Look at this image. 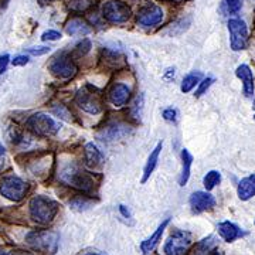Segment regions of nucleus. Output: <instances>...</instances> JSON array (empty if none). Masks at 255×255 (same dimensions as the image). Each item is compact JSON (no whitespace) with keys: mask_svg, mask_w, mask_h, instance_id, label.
Listing matches in <instances>:
<instances>
[{"mask_svg":"<svg viewBox=\"0 0 255 255\" xmlns=\"http://www.w3.org/2000/svg\"><path fill=\"white\" fill-rule=\"evenodd\" d=\"M58 177L64 184L71 186L77 190L85 191V193L91 191L92 187H94V183H95L91 174L85 172L80 164L74 163V162L65 164L60 170Z\"/></svg>","mask_w":255,"mask_h":255,"instance_id":"nucleus-1","label":"nucleus"},{"mask_svg":"<svg viewBox=\"0 0 255 255\" xmlns=\"http://www.w3.org/2000/svg\"><path fill=\"white\" fill-rule=\"evenodd\" d=\"M58 213V204L46 196H36L30 201V216L40 226L50 224Z\"/></svg>","mask_w":255,"mask_h":255,"instance_id":"nucleus-2","label":"nucleus"},{"mask_svg":"<svg viewBox=\"0 0 255 255\" xmlns=\"http://www.w3.org/2000/svg\"><path fill=\"white\" fill-rule=\"evenodd\" d=\"M75 102L82 111L97 115L102 111V94L92 85H85L75 95Z\"/></svg>","mask_w":255,"mask_h":255,"instance_id":"nucleus-3","label":"nucleus"},{"mask_svg":"<svg viewBox=\"0 0 255 255\" xmlns=\"http://www.w3.org/2000/svg\"><path fill=\"white\" fill-rule=\"evenodd\" d=\"M26 128L31 133H34L37 136H54L55 133L60 130V125L55 122L51 117H48L46 114H34L26 121Z\"/></svg>","mask_w":255,"mask_h":255,"instance_id":"nucleus-4","label":"nucleus"},{"mask_svg":"<svg viewBox=\"0 0 255 255\" xmlns=\"http://www.w3.org/2000/svg\"><path fill=\"white\" fill-rule=\"evenodd\" d=\"M48 70L50 73L54 75L58 80L68 81L75 77V74L78 73V67L74 63L71 55L67 53H60L51 60V63L48 64Z\"/></svg>","mask_w":255,"mask_h":255,"instance_id":"nucleus-5","label":"nucleus"},{"mask_svg":"<svg viewBox=\"0 0 255 255\" xmlns=\"http://www.w3.org/2000/svg\"><path fill=\"white\" fill-rule=\"evenodd\" d=\"M58 234L54 231H31L28 233L26 241L28 246H31L36 251H41V253H50L53 254L57 251L58 247Z\"/></svg>","mask_w":255,"mask_h":255,"instance_id":"nucleus-6","label":"nucleus"},{"mask_svg":"<svg viewBox=\"0 0 255 255\" xmlns=\"http://www.w3.org/2000/svg\"><path fill=\"white\" fill-rule=\"evenodd\" d=\"M28 193V184L17 176H6L0 182V194L11 201H20Z\"/></svg>","mask_w":255,"mask_h":255,"instance_id":"nucleus-7","label":"nucleus"},{"mask_svg":"<svg viewBox=\"0 0 255 255\" xmlns=\"http://www.w3.org/2000/svg\"><path fill=\"white\" fill-rule=\"evenodd\" d=\"M132 16V10L122 0H108L102 6V17L108 23L121 24L125 23Z\"/></svg>","mask_w":255,"mask_h":255,"instance_id":"nucleus-8","label":"nucleus"},{"mask_svg":"<svg viewBox=\"0 0 255 255\" xmlns=\"http://www.w3.org/2000/svg\"><path fill=\"white\" fill-rule=\"evenodd\" d=\"M228 33H230V47L233 51H241L248 44V27L246 21L241 18L228 20Z\"/></svg>","mask_w":255,"mask_h":255,"instance_id":"nucleus-9","label":"nucleus"},{"mask_svg":"<svg viewBox=\"0 0 255 255\" xmlns=\"http://www.w3.org/2000/svg\"><path fill=\"white\" fill-rule=\"evenodd\" d=\"M191 246V234L187 231H174L164 244L166 255H186Z\"/></svg>","mask_w":255,"mask_h":255,"instance_id":"nucleus-10","label":"nucleus"},{"mask_svg":"<svg viewBox=\"0 0 255 255\" xmlns=\"http://www.w3.org/2000/svg\"><path fill=\"white\" fill-rule=\"evenodd\" d=\"M163 20V10L159 6H147L137 13V23L142 27H153Z\"/></svg>","mask_w":255,"mask_h":255,"instance_id":"nucleus-11","label":"nucleus"},{"mask_svg":"<svg viewBox=\"0 0 255 255\" xmlns=\"http://www.w3.org/2000/svg\"><path fill=\"white\" fill-rule=\"evenodd\" d=\"M216 206V199L207 191H196L190 197V207L194 213H203Z\"/></svg>","mask_w":255,"mask_h":255,"instance_id":"nucleus-12","label":"nucleus"},{"mask_svg":"<svg viewBox=\"0 0 255 255\" xmlns=\"http://www.w3.org/2000/svg\"><path fill=\"white\" fill-rule=\"evenodd\" d=\"M236 75L243 82V88H244V94L247 97H253L254 95V74L251 71V68L247 65V64H241L237 67V71Z\"/></svg>","mask_w":255,"mask_h":255,"instance_id":"nucleus-13","label":"nucleus"},{"mask_svg":"<svg viewBox=\"0 0 255 255\" xmlns=\"http://www.w3.org/2000/svg\"><path fill=\"white\" fill-rule=\"evenodd\" d=\"M130 97V90L125 84H115L110 91V101L111 104L117 108H121L124 105H127L128 101Z\"/></svg>","mask_w":255,"mask_h":255,"instance_id":"nucleus-14","label":"nucleus"},{"mask_svg":"<svg viewBox=\"0 0 255 255\" xmlns=\"http://www.w3.org/2000/svg\"><path fill=\"white\" fill-rule=\"evenodd\" d=\"M129 132H130V129L127 125H124V124H114V125H110L105 129H102L98 133V137L102 139V140L111 142V140H117V139L127 136Z\"/></svg>","mask_w":255,"mask_h":255,"instance_id":"nucleus-15","label":"nucleus"},{"mask_svg":"<svg viewBox=\"0 0 255 255\" xmlns=\"http://www.w3.org/2000/svg\"><path fill=\"white\" fill-rule=\"evenodd\" d=\"M219 234L221 236L223 240H226L227 243H233L234 240L241 238L246 236V233L237 227L234 223H230V221H223L219 224Z\"/></svg>","mask_w":255,"mask_h":255,"instance_id":"nucleus-16","label":"nucleus"},{"mask_svg":"<svg viewBox=\"0 0 255 255\" xmlns=\"http://www.w3.org/2000/svg\"><path fill=\"white\" fill-rule=\"evenodd\" d=\"M169 223H170V220H164L163 223L157 227V230H156L155 233L152 234V237H149L147 240H145L142 244H140V250H142V253L143 254H150L153 250L156 248V246L159 244V241H160V238H162V236H163L164 230H166V227L169 226Z\"/></svg>","mask_w":255,"mask_h":255,"instance_id":"nucleus-17","label":"nucleus"},{"mask_svg":"<svg viewBox=\"0 0 255 255\" xmlns=\"http://www.w3.org/2000/svg\"><path fill=\"white\" fill-rule=\"evenodd\" d=\"M238 199L243 201L250 200L255 196V174H250L238 183Z\"/></svg>","mask_w":255,"mask_h":255,"instance_id":"nucleus-18","label":"nucleus"},{"mask_svg":"<svg viewBox=\"0 0 255 255\" xmlns=\"http://www.w3.org/2000/svg\"><path fill=\"white\" fill-rule=\"evenodd\" d=\"M84 157H85V163H87V166H90V167H98V166L102 164V160H104L102 152L98 149V146L94 145L92 142L85 145Z\"/></svg>","mask_w":255,"mask_h":255,"instance_id":"nucleus-19","label":"nucleus"},{"mask_svg":"<svg viewBox=\"0 0 255 255\" xmlns=\"http://www.w3.org/2000/svg\"><path fill=\"white\" fill-rule=\"evenodd\" d=\"M65 31L70 36H87L92 31L90 24L87 21H84L81 18H71L67 24H65Z\"/></svg>","mask_w":255,"mask_h":255,"instance_id":"nucleus-20","label":"nucleus"},{"mask_svg":"<svg viewBox=\"0 0 255 255\" xmlns=\"http://www.w3.org/2000/svg\"><path fill=\"white\" fill-rule=\"evenodd\" d=\"M182 174H180V179H179V183L180 186H186V183L189 182V177H190V169L191 163H193V156L187 150V149H183L182 150Z\"/></svg>","mask_w":255,"mask_h":255,"instance_id":"nucleus-21","label":"nucleus"},{"mask_svg":"<svg viewBox=\"0 0 255 255\" xmlns=\"http://www.w3.org/2000/svg\"><path fill=\"white\" fill-rule=\"evenodd\" d=\"M162 143H157L156 147L152 150V153L149 156V159H147V163L145 166V172H143V179H142V182L145 183L149 177H150V174L153 173V170H155L156 164H157V160H159V155H160V150H162Z\"/></svg>","mask_w":255,"mask_h":255,"instance_id":"nucleus-22","label":"nucleus"},{"mask_svg":"<svg viewBox=\"0 0 255 255\" xmlns=\"http://www.w3.org/2000/svg\"><path fill=\"white\" fill-rule=\"evenodd\" d=\"M67 9L71 13H84L91 7V0H64Z\"/></svg>","mask_w":255,"mask_h":255,"instance_id":"nucleus-23","label":"nucleus"},{"mask_svg":"<svg viewBox=\"0 0 255 255\" xmlns=\"http://www.w3.org/2000/svg\"><path fill=\"white\" fill-rule=\"evenodd\" d=\"M201 78H203V74L201 73H191L189 75H186L184 78H183L182 82V87H180V90L182 92H190L196 85H199L201 81Z\"/></svg>","mask_w":255,"mask_h":255,"instance_id":"nucleus-24","label":"nucleus"},{"mask_svg":"<svg viewBox=\"0 0 255 255\" xmlns=\"http://www.w3.org/2000/svg\"><path fill=\"white\" fill-rule=\"evenodd\" d=\"M216 244L214 241V237L210 236V237L204 238L203 241H200L197 247L194 248V255H209L213 250V247Z\"/></svg>","mask_w":255,"mask_h":255,"instance_id":"nucleus-25","label":"nucleus"},{"mask_svg":"<svg viewBox=\"0 0 255 255\" xmlns=\"http://www.w3.org/2000/svg\"><path fill=\"white\" fill-rule=\"evenodd\" d=\"M220 182H221V173L217 170H210L203 179L206 190H213L217 184H220Z\"/></svg>","mask_w":255,"mask_h":255,"instance_id":"nucleus-26","label":"nucleus"},{"mask_svg":"<svg viewBox=\"0 0 255 255\" xmlns=\"http://www.w3.org/2000/svg\"><path fill=\"white\" fill-rule=\"evenodd\" d=\"M105 61L108 64H112V67H121L124 64V55L118 53H112V51H105Z\"/></svg>","mask_w":255,"mask_h":255,"instance_id":"nucleus-27","label":"nucleus"},{"mask_svg":"<svg viewBox=\"0 0 255 255\" xmlns=\"http://www.w3.org/2000/svg\"><path fill=\"white\" fill-rule=\"evenodd\" d=\"M90 50H91V41L88 38H84L82 41H80L77 46L74 47V54L77 57H82V55L87 54Z\"/></svg>","mask_w":255,"mask_h":255,"instance_id":"nucleus-28","label":"nucleus"},{"mask_svg":"<svg viewBox=\"0 0 255 255\" xmlns=\"http://www.w3.org/2000/svg\"><path fill=\"white\" fill-rule=\"evenodd\" d=\"M92 204V200H88V199H85V197H75L73 200L70 201V206H71V209L74 210H85L88 209L90 206Z\"/></svg>","mask_w":255,"mask_h":255,"instance_id":"nucleus-29","label":"nucleus"},{"mask_svg":"<svg viewBox=\"0 0 255 255\" xmlns=\"http://www.w3.org/2000/svg\"><path fill=\"white\" fill-rule=\"evenodd\" d=\"M214 82V78H211V77H207V78H204L203 81H200V84H199V88H197V91H196V97L199 98V97H201L204 92L209 90L210 87H211V84Z\"/></svg>","mask_w":255,"mask_h":255,"instance_id":"nucleus-30","label":"nucleus"},{"mask_svg":"<svg viewBox=\"0 0 255 255\" xmlns=\"http://www.w3.org/2000/svg\"><path fill=\"white\" fill-rule=\"evenodd\" d=\"M226 4H227L228 11L236 14L243 7V0H226Z\"/></svg>","mask_w":255,"mask_h":255,"instance_id":"nucleus-31","label":"nucleus"},{"mask_svg":"<svg viewBox=\"0 0 255 255\" xmlns=\"http://www.w3.org/2000/svg\"><path fill=\"white\" fill-rule=\"evenodd\" d=\"M58 38H61V33L57 31V30H47V31H44L41 34V40L43 41H55Z\"/></svg>","mask_w":255,"mask_h":255,"instance_id":"nucleus-32","label":"nucleus"},{"mask_svg":"<svg viewBox=\"0 0 255 255\" xmlns=\"http://www.w3.org/2000/svg\"><path fill=\"white\" fill-rule=\"evenodd\" d=\"M163 118L169 122H176L177 121V111L174 108H167V110L163 111Z\"/></svg>","mask_w":255,"mask_h":255,"instance_id":"nucleus-33","label":"nucleus"},{"mask_svg":"<svg viewBox=\"0 0 255 255\" xmlns=\"http://www.w3.org/2000/svg\"><path fill=\"white\" fill-rule=\"evenodd\" d=\"M27 53L31 55H44L50 53V47H31V48H27Z\"/></svg>","mask_w":255,"mask_h":255,"instance_id":"nucleus-34","label":"nucleus"},{"mask_svg":"<svg viewBox=\"0 0 255 255\" xmlns=\"http://www.w3.org/2000/svg\"><path fill=\"white\" fill-rule=\"evenodd\" d=\"M30 61V58H28L27 55H17V57H14L13 60H11V64L14 65V67H20V65H26Z\"/></svg>","mask_w":255,"mask_h":255,"instance_id":"nucleus-35","label":"nucleus"},{"mask_svg":"<svg viewBox=\"0 0 255 255\" xmlns=\"http://www.w3.org/2000/svg\"><path fill=\"white\" fill-rule=\"evenodd\" d=\"M10 61V57L9 54H3L0 55V74H3L6 71V68H7V64Z\"/></svg>","mask_w":255,"mask_h":255,"instance_id":"nucleus-36","label":"nucleus"},{"mask_svg":"<svg viewBox=\"0 0 255 255\" xmlns=\"http://www.w3.org/2000/svg\"><path fill=\"white\" fill-rule=\"evenodd\" d=\"M6 160H7V156H6V150L3 145H0V172L3 170L4 164H6Z\"/></svg>","mask_w":255,"mask_h":255,"instance_id":"nucleus-37","label":"nucleus"},{"mask_svg":"<svg viewBox=\"0 0 255 255\" xmlns=\"http://www.w3.org/2000/svg\"><path fill=\"white\" fill-rule=\"evenodd\" d=\"M54 112L58 115V117H61L64 119H70V112L65 110L64 107H60V108H55Z\"/></svg>","mask_w":255,"mask_h":255,"instance_id":"nucleus-38","label":"nucleus"},{"mask_svg":"<svg viewBox=\"0 0 255 255\" xmlns=\"http://www.w3.org/2000/svg\"><path fill=\"white\" fill-rule=\"evenodd\" d=\"M1 255H34L30 251H26V250H11V251H7L4 254Z\"/></svg>","mask_w":255,"mask_h":255,"instance_id":"nucleus-39","label":"nucleus"},{"mask_svg":"<svg viewBox=\"0 0 255 255\" xmlns=\"http://www.w3.org/2000/svg\"><path fill=\"white\" fill-rule=\"evenodd\" d=\"M119 210H121V213H122L125 217H129V210H127L125 206H119Z\"/></svg>","mask_w":255,"mask_h":255,"instance_id":"nucleus-40","label":"nucleus"},{"mask_svg":"<svg viewBox=\"0 0 255 255\" xmlns=\"http://www.w3.org/2000/svg\"><path fill=\"white\" fill-rule=\"evenodd\" d=\"M48 1H51V0H38V3H40V4H46V3H48Z\"/></svg>","mask_w":255,"mask_h":255,"instance_id":"nucleus-41","label":"nucleus"},{"mask_svg":"<svg viewBox=\"0 0 255 255\" xmlns=\"http://www.w3.org/2000/svg\"><path fill=\"white\" fill-rule=\"evenodd\" d=\"M209 255H221V254H220L219 251H211V253H210Z\"/></svg>","mask_w":255,"mask_h":255,"instance_id":"nucleus-42","label":"nucleus"},{"mask_svg":"<svg viewBox=\"0 0 255 255\" xmlns=\"http://www.w3.org/2000/svg\"><path fill=\"white\" fill-rule=\"evenodd\" d=\"M84 255H102V254H95V253H88V254H84Z\"/></svg>","mask_w":255,"mask_h":255,"instance_id":"nucleus-43","label":"nucleus"}]
</instances>
